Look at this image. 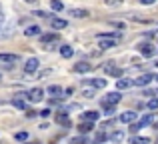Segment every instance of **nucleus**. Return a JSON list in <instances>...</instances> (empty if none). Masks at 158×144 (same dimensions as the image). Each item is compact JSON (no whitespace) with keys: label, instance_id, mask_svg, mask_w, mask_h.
<instances>
[{"label":"nucleus","instance_id":"7c9ffc66","mask_svg":"<svg viewBox=\"0 0 158 144\" xmlns=\"http://www.w3.org/2000/svg\"><path fill=\"white\" fill-rule=\"evenodd\" d=\"M104 140H106V134L104 132H100V134L94 136V144H100V142H104Z\"/></svg>","mask_w":158,"mask_h":144},{"label":"nucleus","instance_id":"f704fd0d","mask_svg":"<svg viewBox=\"0 0 158 144\" xmlns=\"http://www.w3.org/2000/svg\"><path fill=\"white\" fill-rule=\"evenodd\" d=\"M36 114H38V112H36V110H28V108H26V116H28V118L36 116Z\"/></svg>","mask_w":158,"mask_h":144},{"label":"nucleus","instance_id":"393cba45","mask_svg":"<svg viewBox=\"0 0 158 144\" xmlns=\"http://www.w3.org/2000/svg\"><path fill=\"white\" fill-rule=\"evenodd\" d=\"M130 142H132V144H150V138H146V136H140V138H132Z\"/></svg>","mask_w":158,"mask_h":144},{"label":"nucleus","instance_id":"f257e3e1","mask_svg":"<svg viewBox=\"0 0 158 144\" xmlns=\"http://www.w3.org/2000/svg\"><path fill=\"white\" fill-rule=\"evenodd\" d=\"M152 120H154V116L152 114H146V116H142L140 118V122H132V126H130V130L132 132H138L140 128H144V126H148V124H152Z\"/></svg>","mask_w":158,"mask_h":144},{"label":"nucleus","instance_id":"b1692460","mask_svg":"<svg viewBox=\"0 0 158 144\" xmlns=\"http://www.w3.org/2000/svg\"><path fill=\"white\" fill-rule=\"evenodd\" d=\"M0 60H4V62H18V56L16 54H0Z\"/></svg>","mask_w":158,"mask_h":144},{"label":"nucleus","instance_id":"2f4dec72","mask_svg":"<svg viewBox=\"0 0 158 144\" xmlns=\"http://www.w3.org/2000/svg\"><path fill=\"white\" fill-rule=\"evenodd\" d=\"M14 138H16V140H20V142H22V140H26V138H28V132H18Z\"/></svg>","mask_w":158,"mask_h":144},{"label":"nucleus","instance_id":"f03ea898","mask_svg":"<svg viewBox=\"0 0 158 144\" xmlns=\"http://www.w3.org/2000/svg\"><path fill=\"white\" fill-rule=\"evenodd\" d=\"M138 50H140V54H142V56H146V58H150V56H154L156 48L152 46L150 42H142V44H138Z\"/></svg>","mask_w":158,"mask_h":144},{"label":"nucleus","instance_id":"6ab92c4d","mask_svg":"<svg viewBox=\"0 0 158 144\" xmlns=\"http://www.w3.org/2000/svg\"><path fill=\"white\" fill-rule=\"evenodd\" d=\"M58 50H60V56H62V58H70V56L74 54V50L70 46H66V44H64V46H60Z\"/></svg>","mask_w":158,"mask_h":144},{"label":"nucleus","instance_id":"c756f323","mask_svg":"<svg viewBox=\"0 0 158 144\" xmlns=\"http://www.w3.org/2000/svg\"><path fill=\"white\" fill-rule=\"evenodd\" d=\"M104 4H106V6L116 8V6H120V4H122V0H104Z\"/></svg>","mask_w":158,"mask_h":144},{"label":"nucleus","instance_id":"20e7f679","mask_svg":"<svg viewBox=\"0 0 158 144\" xmlns=\"http://www.w3.org/2000/svg\"><path fill=\"white\" fill-rule=\"evenodd\" d=\"M58 38H60V36H58L56 32H54V34H44L40 40H42V44H44V48H46V50H52V46H50V44H52V42H56Z\"/></svg>","mask_w":158,"mask_h":144},{"label":"nucleus","instance_id":"58836bf2","mask_svg":"<svg viewBox=\"0 0 158 144\" xmlns=\"http://www.w3.org/2000/svg\"><path fill=\"white\" fill-rule=\"evenodd\" d=\"M154 66H156V68H158V60H156V62H154Z\"/></svg>","mask_w":158,"mask_h":144},{"label":"nucleus","instance_id":"f3484780","mask_svg":"<svg viewBox=\"0 0 158 144\" xmlns=\"http://www.w3.org/2000/svg\"><path fill=\"white\" fill-rule=\"evenodd\" d=\"M116 86H118V90H126V88L132 86V80L130 78H120V80L116 82Z\"/></svg>","mask_w":158,"mask_h":144},{"label":"nucleus","instance_id":"bb28decb","mask_svg":"<svg viewBox=\"0 0 158 144\" xmlns=\"http://www.w3.org/2000/svg\"><path fill=\"white\" fill-rule=\"evenodd\" d=\"M46 92H48V94H54V96H56V94H62V88H60V86H48Z\"/></svg>","mask_w":158,"mask_h":144},{"label":"nucleus","instance_id":"a878e982","mask_svg":"<svg viewBox=\"0 0 158 144\" xmlns=\"http://www.w3.org/2000/svg\"><path fill=\"white\" fill-rule=\"evenodd\" d=\"M32 16H38V18H48V16H52L50 12H44V10H34L32 12Z\"/></svg>","mask_w":158,"mask_h":144},{"label":"nucleus","instance_id":"412c9836","mask_svg":"<svg viewBox=\"0 0 158 144\" xmlns=\"http://www.w3.org/2000/svg\"><path fill=\"white\" fill-rule=\"evenodd\" d=\"M94 128V122H84V124H80V126H78V130H80V134H84V132H90V130H92Z\"/></svg>","mask_w":158,"mask_h":144},{"label":"nucleus","instance_id":"e433bc0d","mask_svg":"<svg viewBox=\"0 0 158 144\" xmlns=\"http://www.w3.org/2000/svg\"><path fill=\"white\" fill-rule=\"evenodd\" d=\"M24 2H26V4H36L38 0H24Z\"/></svg>","mask_w":158,"mask_h":144},{"label":"nucleus","instance_id":"4c0bfd02","mask_svg":"<svg viewBox=\"0 0 158 144\" xmlns=\"http://www.w3.org/2000/svg\"><path fill=\"white\" fill-rule=\"evenodd\" d=\"M152 80H156V86H158V74H156V78H152Z\"/></svg>","mask_w":158,"mask_h":144},{"label":"nucleus","instance_id":"6e6552de","mask_svg":"<svg viewBox=\"0 0 158 144\" xmlns=\"http://www.w3.org/2000/svg\"><path fill=\"white\" fill-rule=\"evenodd\" d=\"M104 72L110 74V76H118V78L122 76V70H120L118 66H114V62H108L106 66H104Z\"/></svg>","mask_w":158,"mask_h":144},{"label":"nucleus","instance_id":"0eeeda50","mask_svg":"<svg viewBox=\"0 0 158 144\" xmlns=\"http://www.w3.org/2000/svg\"><path fill=\"white\" fill-rule=\"evenodd\" d=\"M134 120H136V112H132V110L120 114V122H122V124H132Z\"/></svg>","mask_w":158,"mask_h":144},{"label":"nucleus","instance_id":"5701e85b","mask_svg":"<svg viewBox=\"0 0 158 144\" xmlns=\"http://www.w3.org/2000/svg\"><path fill=\"white\" fill-rule=\"evenodd\" d=\"M12 106H16V108H20V110H26L28 108L26 102H24L22 98H14V100H12Z\"/></svg>","mask_w":158,"mask_h":144},{"label":"nucleus","instance_id":"ddd939ff","mask_svg":"<svg viewBox=\"0 0 158 144\" xmlns=\"http://www.w3.org/2000/svg\"><path fill=\"white\" fill-rule=\"evenodd\" d=\"M106 140H110V142H122L124 140V132H122V130H116V132H112V134H106Z\"/></svg>","mask_w":158,"mask_h":144},{"label":"nucleus","instance_id":"9d476101","mask_svg":"<svg viewBox=\"0 0 158 144\" xmlns=\"http://www.w3.org/2000/svg\"><path fill=\"white\" fill-rule=\"evenodd\" d=\"M90 70H92V64H88V62H78V64H74V72L86 74V72H90Z\"/></svg>","mask_w":158,"mask_h":144},{"label":"nucleus","instance_id":"39448f33","mask_svg":"<svg viewBox=\"0 0 158 144\" xmlns=\"http://www.w3.org/2000/svg\"><path fill=\"white\" fill-rule=\"evenodd\" d=\"M38 58H28L26 60V64H24V72L26 74H32V72H36L38 70Z\"/></svg>","mask_w":158,"mask_h":144},{"label":"nucleus","instance_id":"cd10ccee","mask_svg":"<svg viewBox=\"0 0 158 144\" xmlns=\"http://www.w3.org/2000/svg\"><path fill=\"white\" fill-rule=\"evenodd\" d=\"M148 110H158V98H152V100H148Z\"/></svg>","mask_w":158,"mask_h":144},{"label":"nucleus","instance_id":"4be33fe9","mask_svg":"<svg viewBox=\"0 0 158 144\" xmlns=\"http://www.w3.org/2000/svg\"><path fill=\"white\" fill-rule=\"evenodd\" d=\"M50 8L54 12H62V8H64V4L60 2V0H50Z\"/></svg>","mask_w":158,"mask_h":144},{"label":"nucleus","instance_id":"c9c22d12","mask_svg":"<svg viewBox=\"0 0 158 144\" xmlns=\"http://www.w3.org/2000/svg\"><path fill=\"white\" fill-rule=\"evenodd\" d=\"M156 0H140V4H144V6H150V4H154Z\"/></svg>","mask_w":158,"mask_h":144},{"label":"nucleus","instance_id":"473e14b6","mask_svg":"<svg viewBox=\"0 0 158 144\" xmlns=\"http://www.w3.org/2000/svg\"><path fill=\"white\" fill-rule=\"evenodd\" d=\"M82 96H86V98H92V96H94V90H82Z\"/></svg>","mask_w":158,"mask_h":144},{"label":"nucleus","instance_id":"1a4fd4ad","mask_svg":"<svg viewBox=\"0 0 158 144\" xmlns=\"http://www.w3.org/2000/svg\"><path fill=\"white\" fill-rule=\"evenodd\" d=\"M68 14L74 16V18H86V16H90V12L84 10V8H70Z\"/></svg>","mask_w":158,"mask_h":144},{"label":"nucleus","instance_id":"a211bd4d","mask_svg":"<svg viewBox=\"0 0 158 144\" xmlns=\"http://www.w3.org/2000/svg\"><path fill=\"white\" fill-rule=\"evenodd\" d=\"M88 84L92 86V88L100 90V88H104V86H106V80H102V78H92V80H88Z\"/></svg>","mask_w":158,"mask_h":144},{"label":"nucleus","instance_id":"7ed1b4c3","mask_svg":"<svg viewBox=\"0 0 158 144\" xmlns=\"http://www.w3.org/2000/svg\"><path fill=\"white\" fill-rule=\"evenodd\" d=\"M24 96H26L30 102H40V100H42V96H44V90L42 88H32L30 92L24 94Z\"/></svg>","mask_w":158,"mask_h":144},{"label":"nucleus","instance_id":"aec40b11","mask_svg":"<svg viewBox=\"0 0 158 144\" xmlns=\"http://www.w3.org/2000/svg\"><path fill=\"white\" fill-rule=\"evenodd\" d=\"M84 118H86V120H90V122H96L98 118H100V114L94 112V110H88V112H84Z\"/></svg>","mask_w":158,"mask_h":144},{"label":"nucleus","instance_id":"72a5a7b5","mask_svg":"<svg viewBox=\"0 0 158 144\" xmlns=\"http://www.w3.org/2000/svg\"><path fill=\"white\" fill-rule=\"evenodd\" d=\"M40 116H42V118H48V116H50V110H48V108H44V110H40Z\"/></svg>","mask_w":158,"mask_h":144},{"label":"nucleus","instance_id":"ea45409f","mask_svg":"<svg viewBox=\"0 0 158 144\" xmlns=\"http://www.w3.org/2000/svg\"><path fill=\"white\" fill-rule=\"evenodd\" d=\"M156 50H158V48H156Z\"/></svg>","mask_w":158,"mask_h":144},{"label":"nucleus","instance_id":"f8f14e48","mask_svg":"<svg viewBox=\"0 0 158 144\" xmlns=\"http://www.w3.org/2000/svg\"><path fill=\"white\" fill-rule=\"evenodd\" d=\"M98 40H100V48H102V50L116 46V38H106V36H104V38H98Z\"/></svg>","mask_w":158,"mask_h":144},{"label":"nucleus","instance_id":"423d86ee","mask_svg":"<svg viewBox=\"0 0 158 144\" xmlns=\"http://www.w3.org/2000/svg\"><path fill=\"white\" fill-rule=\"evenodd\" d=\"M152 74H142V76H138L136 80H132V84H136V86H148L152 82Z\"/></svg>","mask_w":158,"mask_h":144},{"label":"nucleus","instance_id":"c85d7f7f","mask_svg":"<svg viewBox=\"0 0 158 144\" xmlns=\"http://www.w3.org/2000/svg\"><path fill=\"white\" fill-rule=\"evenodd\" d=\"M70 144H88V140H86L84 136H76V138H72V140H70Z\"/></svg>","mask_w":158,"mask_h":144},{"label":"nucleus","instance_id":"2eb2a0df","mask_svg":"<svg viewBox=\"0 0 158 144\" xmlns=\"http://www.w3.org/2000/svg\"><path fill=\"white\" fill-rule=\"evenodd\" d=\"M56 122H58V124H62V126H70V118H68V114H66V112H58Z\"/></svg>","mask_w":158,"mask_h":144},{"label":"nucleus","instance_id":"9b49d317","mask_svg":"<svg viewBox=\"0 0 158 144\" xmlns=\"http://www.w3.org/2000/svg\"><path fill=\"white\" fill-rule=\"evenodd\" d=\"M50 26L54 28V30H62V28L68 26V22H66L64 18H52L50 20Z\"/></svg>","mask_w":158,"mask_h":144},{"label":"nucleus","instance_id":"dca6fc26","mask_svg":"<svg viewBox=\"0 0 158 144\" xmlns=\"http://www.w3.org/2000/svg\"><path fill=\"white\" fill-rule=\"evenodd\" d=\"M24 34H26V36H38V34H40V26H36V24H30V26H26Z\"/></svg>","mask_w":158,"mask_h":144},{"label":"nucleus","instance_id":"4468645a","mask_svg":"<svg viewBox=\"0 0 158 144\" xmlns=\"http://www.w3.org/2000/svg\"><path fill=\"white\" fill-rule=\"evenodd\" d=\"M120 98H122V96H120V92H108L104 102H106V104H118Z\"/></svg>","mask_w":158,"mask_h":144}]
</instances>
